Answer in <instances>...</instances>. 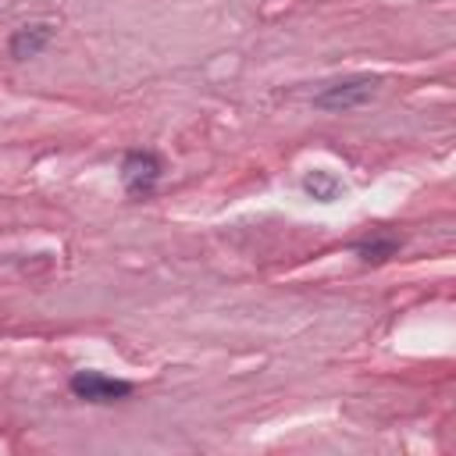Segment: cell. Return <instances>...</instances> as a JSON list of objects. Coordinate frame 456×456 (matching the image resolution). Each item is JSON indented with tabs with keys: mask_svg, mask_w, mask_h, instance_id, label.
Segmentation results:
<instances>
[{
	"mask_svg": "<svg viewBox=\"0 0 456 456\" xmlns=\"http://www.w3.org/2000/svg\"><path fill=\"white\" fill-rule=\"evenodd\" d=\"M374 89H378V78H367V75L342 78V82H331L321 93H314V107H321V110H353V107H363L374 96Z\"/></svg>",
	"mask_w": 456,
	"mask_h": 456,
	"instance_id": "obj_1",
	"label": "cell"
},
{
	"mask_svg": "<svg viewBox=\"0 0 456 456\" xmlns=\"http://www.w3.org/2000/svg\"><path fill=\"white\" fill-rule=\"evenodd\" d=\"M71 392L86 403H118V399H128L132 395V385L121 381V378H107L100 370H78L71 374Z\"/></svg>",
	"mask_w": 456,
	"mask_h": 456,
	"instance_id": "obj_2",
	"label": "cell"
},
{
	"mask_svg": "<svg viewBox=\"0 0 456 456\" xmlns=\"http://www.w3.org/2000/svg\"><path fill=\"white\" fill-rule=\"evenodd\" d=\"M157 178H160V160H157V153H150V150H132V153H125V160H121V182H125V189H128L132 196L153 192Z\"/></svg>",
	"mask_w": 456,
	"mask_h": 456,
	"instance_id": "obj_3",
	"label": "cell"
},
{
	"mask_svg": "<svg viewBox=\"0 0 456 456\" xmlns=\"http://www.w3.org/2000/svg\"><path fill=\"white\" fill-rule=\"evenodd\" d=\"M50 39H53V25L32 21V25H21V28L11 32L7 50H11L14 61H28V57H39V53L50 46Z\"/></svg>",
	"mask_w": 456,
	"mask_h": 456,
	"instance_id": "obj_4",
	"label": "cell"
},
{
	"mask_svg": "<svg viewBox=\"0 0 456 456\" xmlns=\"http://www.w3.org/2000/svg\"><path fill=\"white\" fill-rule=\"evenodd\" d=\"M346 185L331 175V171H306V178H303V192L306 196H314L317 203H331V200H338V192H342Z\"/></svg>",
	"mask_w": 456,
	"mask_h": 456,
	"instance_id": "obj_5",
	"label": "cell"
},
{
	"mask_svg": "<svg viewBox=\"0 0 456 456\" xmlns=\"http://www.w3.org/2000/svg\"><path fill=\"white\" fill-rule=\"evenodd\" d=\"M399 239L395 235H370V239H360L353 249H356V256L363 260V264H381V260H388L392 253H399Z\"/></svg>",
	"mask_w": 456,
	"mask_h": 456,
	"instance_id": "obj_6",
	"label": "cell"
}]
</instances>
